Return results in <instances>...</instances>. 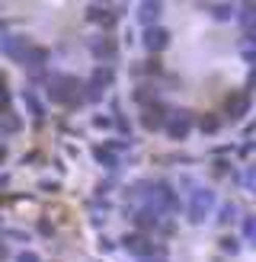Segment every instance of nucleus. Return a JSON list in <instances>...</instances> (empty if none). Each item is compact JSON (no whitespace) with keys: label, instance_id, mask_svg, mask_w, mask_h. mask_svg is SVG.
Returning <instances> with one entry per match:
<instances>
[{"label":"nucleus","instance_id":"412c9836","mask_svg":"<svg viewBox=\"0 0 256 262\" xmlns=\"http://www.w3.org/2000/svg\"><path fill=\"white\" fill-rule=\"evenodd\" d=\"M87 208H90V214H93V221H96V224H102V221L109 217V211H112L109 199H102V195H93V199L87 202Z\"/></svg>","mask_w":256,"mask_h":262},{"label":"nucleus","instance_id":"ddd939ff","mask_svg":"<svg viewBox=\"0 0 256 262\" xmlns=\"http://www.w3.org/2000/svg\"><path fill=\"white\" fill-rule=\"evenodd\" d=\"M19 99H23V106L29 109L32 122H35V125H45V119H48V109H45V102L38 99V93H35V90H29V86H26L23 93H19Z\"/></svg>","mask_w":256,"mask_h":262},{"label":"nucleus","instance_id":"1a4fd4ad","mask_svg":"<svg viewBox=\"0 0 256 262\" xmlns=\"http://www.w3.org/2000/svg\"><path fill=\"white\" fill-rule=\"evenodd\" d=\"M48 61H51V51L48 48L29 45V48H26V55H23V61H19V68H26L29 74H42L48 68Z\"/></svg>","mask_w":256,"mask_h":262},{"label":"nucleus","instance_id":"6ab92c4d","mask_svg":"<svg viewBox=\"0 0 256 262\" xmlns=\"http://www.w3.org/2000/svg\"><path fill=\"white\" fill-rule=\"evenodd\" d=\"M132 99L144 109V106H151V102H160V90H157V83H141L132 93Z\"/></svg>","mask_w":256,"mask_h":262},{"label":"nucleus","instance_id":"473e14b6","mask_svg":"<svg viewBox=\"0 0 256 262\" xmlns=\"http://www.w3.org/2000/svg\"><path fill=\"white\" fill-rule=\"evenodd\" d=\"M115 250V240H109V237H99V253H112Z\"/></svg>","mask_w":256,"mask_h":262},{"label":"nucleus","instance_id":"f704fd0d","mask_svg":"<svg viewBox=\"0 0 256 262\" xmlns=\"http://www.w3.org/2000/svg\"><path fill=\"white\" fill-rule=\"evenodd\" d=\"M38 189H45V192L51 189V192H55V189H58V182H48V179H45V182H38Z\"/></svg>","mask_w":256,"mask_h":262},{"label":"nucleus","instance_id":"4c0bfd02","mask_svg":"<svg viewBox=\"0 0 256 262\" xmlns=\"http://www.w3.org/2000/svg\"><path fill=\"white\" fill-rule=\"evenodd\" d=\"M4 160H7V144H0V166H4Z\"/></svg>","mask_w":256,"mask_h":262},{"label":"nucleus","instance_id":"f3484780","mask_svg":"<svg viewBox=\"0 0 256 262\" xmlns=\"http://www.w3.org/2000/svg\"><path fill=\"white\" fill-rule=\"evenodd\" d=\"M215 211H218V217H215V221H218L221 227H227V224H237V221H240V214H243L237 202H221V205L215 208Z\"/></svg>","mask_w":256,"mask_h":262},{"label":"nucleus","instance_id":"7c9ffc66","mask_svg":"<svg viewBox=\"0 0 256 262\" xmlns=\"http://www.w3.org/2000/svg\"><path fill=\"white\" fill-rule=\"evenodd\" d=\"M215 173L218 176H234V166H230L227 160H215Z\"/></svg>","mask_w":256,"mask_h":262},{"label":"nucleus","instance_id":"a211bd4d","mask_svg":"<svg viewBox=\"0 0 256 262\" xmlns=\"http://www.w3.org/2000/svg\"><path fill=\"white\" fill-rule=\"evenodd\" d=\"M23 131V119L13 109H0V138L4 135H19Z\"/></svg>","mask_w":256,"mask_h":262},{"label":"nucleus","instance_id":"aec40b11","mask_svg":"<svg viewBox=\"0 0 256 262\" xmlns=\"http://www.w3.org/2000/svg\"><path fill=\"white\" fill-rule=\"evenodd\" d=\"M234 19L240 23L243 35H253V26H256V7H253V4H243V7H237V16H234Z\"/></svg>","mask_w":256,"mask_h":262},{"label":"nucleus","instance_id":"cd10ccee","mask_svg":"<svg viewBox=\"0 0 256 262\" xmlns=\"http://www.w3.org/2000/svg\"><path fill=\"white\" fill-rule=\"evenodd\" d=\"M237 179H240V186L250 192V189H253V166H243V173H240Z\"/></svg>","mask_w":256,"mask_h":262},{"label":"nucleus","instance_id":"bb28decb","mask_svg":"<svg viewBox=\"0 0 256 262\" xmlns=\"http://www.w3.org/2000/svg\"><path fill=\"white\" fill-rule=\"evenodd\" d=\"M138 74H160L163 68H160V64H157V58H154V61H144V64H141V68H135Z\"/></svg>","mask_w":256,"mask_h":262},{"label":"nucleus","instance_id":"c85d7f7f","mask_svg":"<svg viewBox=\"0 0 256 262\" xmlns=\"http://www.w3.org/2000/svg\"><path fill=\"white\" fill-rule=\"evenodd\" d=\"M13 262H42V256H38V253H32V250H23V253H16V256H13Z\"/></svg>","mask_w":256,"mask_h":262},{"label":"nucleus","instance_id":"20e7f679","mask_svg":"<svg viewBox=\"0 0 256 262\" xmlns=\"http://www.w3.org/2000/svg\"><path fill=\"white\" fill-rule=\"evenodd\" d=\"M119 243H122V250H125V253H132L138 262H141V259H147V256H166V250H163L157 240L147 237V233H138V230H135V233H125Z\"/></svg>","mask_w":256,"mask_h":262},{"label":"nucleus","instance_id":"72a5a7b5","mask_svg":"<svg viewBox=\"0 0 256 262\" xmlns=\"http://www.w3.org/2000/svg\"><path fill=\"white\" fill-rule=\"evenodd\" d=\"M7 259H10V246L0 240V262H7Z\"/></svg>","mask_w":256,"mask_h":262},{"label":"nucleus","instance_id":"4468645a","mask_svg":"<svg viewBox=\"0 0 256 262\" xmlns=\"http://www.w3.org/2000/svg\"><path fill=\"white\" fill-rule=\"evenodd\" d=\"M93 160H96V163H99L102 169H109L112 176H115V173H119V169H122V157L115 154V150H109L106 144H96V147H93Z\"/></svg>","mask_w":256,"mask_h":262},{"label":"nucleus","instance_id":"423d86ee","mask_svg":"<svg viewBox=\"0 0 256 262\" xmlns=\"http://www.w3.org/2000/svg\"><path fill=\"white\" fill-rule=\"evenodd\" d=\"M166 119H170V106L166 102H151L141 109V128L144 131H163Z\"/></svg>","mask_w":256,"mask_h":262},{"label":"nucleus","instance_id":"f8f14e48","mask_svg":"<svg viewBox=\"0 0 256 262\" xmlns=\"http://www.w3.org/2000/svg\"><path fill=\"white\" fill-rule=\"evenodd\" d=\"M119 16H122V7H87V19L90 23H99L106 32L119 23Z\"/></svg>","mask_w":256,"mask_h":262},{"label":"nucleus","instance_id":"e433bc0d","mask_svg":"<svg viewBox=\"0 0 256 262\" xmlns=\"http://www.w3.org/2000/svg\"><path fill=\"white\" fill-rule=\"evenodd\" d=\"M141 262H166V256H147V259H141Z\"/></svg>","mask_w":256,"mask_h":262},{"label":"nucleus","instance_id":"c756f323","mask_svg":"<svg viewBox=\"0 0 256 262\" xmlns=\"http://www.w3.org/2000/svg\"><path fill=\"white\" fill-rule=\"evenodd\" d=\"M0 109H10V86L4 77H0Z\"/></svg>","mask_w":256,"mask_h":262},{"label":"nucleus","instance_id":"4be33fe9","mask_svg":"<svg viewBox=\"0 0 256 262\" xmlns=\"http://www.w3.org/2000/svg\"><path fill=\"white\" fill-rule=\"evenodd\" d=\"M240 233H243L240 243H253V240H256V217H253L250 211L240 214Z\"/></svg>","mask_w":256,"mask_h":262},{"label":"nucleus","instance_id":"f03ea898","mask_svg":"<svg viewBox=\"0 0 256 262\" xmlns=\"http://www.w3.org/2000/svg\"><path fill=\"white\" fill-rule=\"evenodd\" d=\"M189 199L183 202V214H186V221L189 224H205L211 214H215V208H218V195L211 192V189H205V186H196V189H189L186 192Z\"/></svg>","mask_w":256,"mask_h":262},{"label":"nucleus","instance_id":"c9c22d12","mask_svg":"<svg viewBox=\"0 0 256 262\" xmlns=\"http://www.w3.org/2000/svg\"><path fill=\"white\" fill-rule=\"evenodd\" d=\"M7 35H10V26H7L4 19H0V38H7Z\"/></svg>","mask_w":256,"mask_h":262},{"label":"nucleus","instance_id":"7ed1b4c3","mask_svg":"<svg viewBox=\"0 0 256 262\" xmlns=\"http://www.w3.org/2000/svg\"><path fill=\"white\" fill-rule=\"evenodd\" d=\"M112 83H115V68L96 64L93 74H90L87 80H83V86H80L83 102H102V99H106V93L112 90Z\"/></svg>","mask_w":256,"mask_h":262},{"label":"nucleus","instance_id":"b1692460","mask_svg":"<svg viewBox=\"0 0 256 262\" xmlns=\"http://www.w3.org/2000/svg\"><path fill=\"white\" fill-rule=\"evenodd\" d=\"M0 240H16V243H29V240H32V233H26V230H13V227H7V230H0Z\"/></svg>","mask_w":256,"mask_h":262},{"label":"nucleus","instance_id":"2f4dec72","mask_svg":"<svg viewBox=\"0 0 256 262\" xmlns=\"http://www.w3.org/2000/svg\"><path fill=\"white\" fill-rule=\"evenodd\" d=\"M93 128H112V115H96V119H93Z\"/></svg>","mask_w":256,"mask_h":262},{"label":"nucleus","instance_id":"5701e85b","mask_svg":"<svg viewBox=\"0 0 256 262\" xmlns=\"http://www.w3.org/2000/svg\"><path fill=\"white\" fill-rule=\"evenodd\" d=\"M196 125H199L202 135H218V131H221V119H218V115H211V112H205Z\"/></svg>","mask_w":256,"mask_h":262},{"label":"nucleus","instance_id":"a878e982","mask_svg":"<svg viewBox=\"0 0 256 262\" xmlns=\"http://www.w3.org/2000/svg\"><path fill=\"white\" fill-rule=\"evenodd\" d=\"M35 230H38V233H42V237H48V240H51V237H55V224H48V221H45V217H38V224H35Z\"/></svg>","mask_w":256,"mask_h":262},{"label":"nucleus","instance_id":"393cba45","mask_svg":"<svg viewBox=\"0 0 256 262\" xmlns=\"http://www.w3.org/2000/svg\"><path fill=\"white\" fill-rule=\"evenodd\" d=\"M221 253H230V256L240 253V240H237V237H224V240H221Z\"/></svg>","mask_w":256,"mask_h":262},{"label":"nucleus","instance_id":"dca6fc26","mask_svg":"<svg viewBox=\"0 0 256 262\" xmlns=\"http://www.w3.org/2000/svg\"><path fill=\"white\" fill-rule=\"evenodd\" d=\"M202 10L218 23H230L237 16V4H202Z\"/></svg>","mask_w":256,"mask_h":262},{"label":"nucleus","instance_id":"2eb2a0df","mask_svg":"<svg viewBox=\"0 0 256 262\" xmlns=\"http://www.w3.org/2000/svg\"><path fill=\"white\" fill-rule=\"evenodd\" d=\"M160 13H163V4H141L138 7V23L141 29H151V26H160Z\"/></svg>","mask_w":256,"mask_h":262},{"label":"nucleus","instance_id":"39448f33","mask_svg":"<svg viewBox=\"0 0 256 262\" xmlns=\"http://www.w3.org/2000/svg\"><path fill=\"white\" fill-rule=\"evenodd\" d=\"M192 128H196V115L189 109H170V119H166L163 131L170 141H186L192 135Z\"/></svg>","mask_w":256,"mask_h":262},{"label":"nucleus","instance_id":"f257e3e1","mask_svg":"<svg viewBox=\"0 0 256 262\" xmlns=\"http://www.w3.org/2000/svg\"><path fill=\"white\" fill-rule=\"evenodd\" d=\"M80 86H83V80H77L71 74H61V71H51L48 80H45V93H48V99L55 102V106L77 109V106H83Z\"/></svg>","mask_w":256,"mask_h":262},{"label":"nucleus","instance_id":"0eeeda50","mask_svg":"<svg viewBox=\"0 0 256 262\" xmlns=\"http://www.w3.org/2000/svg\"><path fill=\"white\" fill-rule=\"evenodd\" d=\"M250 106H253V96H250V83H247L243 90L227 96V119L230 122H243L250 115Z\"/></svg>","mask_w":256,"mask_h":262},{"label":"nucleus","instance_id":"9d476101","mask_svg":"<svg viewBox=\"0 0 256 262\" xmlns=\"http://www.w3.org/2000/svg\"><path fill=\"white\" fill-rule=\"evenodd\" d=\"M141 45H144L151 55H160V51L170 45V29H163V26H151V29L141 32Z\"/></svg>","mask_w":256,"mask_h":262},{"label":"nucleus","instance_id":"6e6552de","mask_svg":"<svg viewBox=\"0 0 256 262\" xmlns=\"http://www.w3.org/2000/svg\"><path fill=\"white\" fill-rule=\"evenodd\" d=\"M90 55H93L99 64H106V68H112V64H115V58H119V45H115L109 35H99V38H93V42H90Z\"/></svg>","mask_w":256,"mask_h":262},{"label":"nucleus","instance_id":"58836bf2","mask_svg":"<svg viewBox=\"0 0 256 262\" xmlns=\"http://www.w3.org/2000/svg\"><path fill=\"white\" fill-rule=\"evenodd\" d=\"M7 182H10V179H7V176H0V189H4V186H7Z\"/></svg>","mask_w":256,"mask_h":262},{"label":"nucleus","instance_id":"9b49d317","mask_svg":"<svg viewBox=\"0 0 256 262\" xmlns=\"http://www.w3.org/2000/svg\"><path fill=\"white\" fill-rule=\"evenodd\" d=\"M32 42L26 35H16V32H10L7 38H0V51H4V55L10 58V61H23V55H26V48H29Z\"/></svg>","mask_w":256,"mask_h":262}]
</instances>
